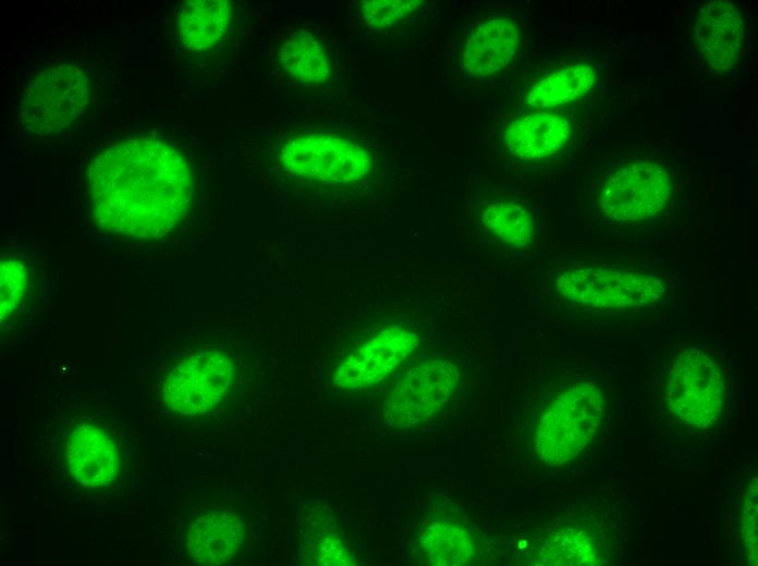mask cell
Listing matches in <instances>:
<instances>
[{
  "instance_id": "obj_13",
  "label": "cell",
  "mask_w": 758,
  "mask_h": 566,
  "mask_svg": "<svg viewBox=\"0 0 758 566\" xmlns=\"http://www.w3.org/2000/svg\"><path fill=\"white\" fill-rule=\"evenodd\" d=\"M519 45L518 28L506 17H491L479 24L464 45V69L476 76H487L505 69Z\"/></svg>"
},
{
  "instance_id": "obj_12",
  "label": "cell",
  "mask_w": 758,
  "mask_h": 566,
  "mask_svg": "<svg viewBox=\"0 0 758 566\" xmlns=\"http://www.w3.org/2000/svg\"><path fill=\"white\" fill-rule=\"evenodd\" d=\"M68 464L80 484L99 488L112 482L120 471V454L112 439L101 428L83 423L68 440Z\"/></svg>"
},
{
  "instance_id": "obj_14",
  "label": "cell",
  "mask_w": 758,
  "mask_h": 566,
  "mask_svg": "<svg viewBox=\"0 0 758 566\" xmlns=\"http://www.w3.org/2000/svg\"><path fill=\"white\" fill-rule=\"evenodd\" d=\"M570 121L560 114L538 112L524 115L504 131L510 152L525 160H542L555 156L567 143Z\"/></svg>"
},
{
  "instance_id": "obj_8",
  "label": "cell",
  "mask_w": 758,
  "mask_h": 566,
  "mask_svg": "<svg viewBox=\"0 0 758 566\" xmlns=\"http://www.w3.org/2000/svg\"><path fill=\"white\" fill-rule=\"evenodd\" d=\"M234 365L223 350L205 349L176 364L162 384L164 405L182 416H199L229 392Z\"/></svg>"
},
{
  "instance_id": "obj_10",
  "label": "cell",
  "mask_w": 758,
  "mask_h": 566,
  "mask_svg": "<svg viewBox=\"0 0 758 566\" xmlns=\"http://www.w3.org/2000/svg\"><path fill=\"white\" fill-rule=\"evenodd\" d=\"M418 343V336L403 327L382 329L344 357L334 370L333 383L347 391L372 386L398 368Z\"/></svg>"
},
{
  "instance_id": "obj_7",
  "label": "cell",
  "mask_w": 758,
  "mask_h": 566,
  "mask_svg": "<svg viewBox=\"0 0 758 566\" xmlns=\"http://www.w3.org/2000/svg\"><path fill=\"white\" fill-rule=\"evenodd\" d=\"M460 381L454 362L442 358L415 365L394 384L383 404L389 426L409 428L433 417L450 402Z\"/></svg>"
},
{
  "instance_id": "obj_1",
  "label": "cell",
  "mask_w": 758,
  "mask_h": 566,
  "mask_svg": "<svg viewBox=\"0 0 758 566\" xmlns=\"http://www.w3.org/2000/svg\"><path fill=\"white\" fill-rule=\"evenodd\" d=\"M87 185L96 223L132 238L163 236L184 219L191 204L185 158L158 139L108 147L93 160Z\"/></svg>"
},
{
  "instance_id": "obj_3",
  "label": "cell",
  "mask_w": 758,
  "mask_h": 566,
  "mask_svg": "<svg viewBox=\"0 0 758 566\" xmlns=\"http://www.w3.org/2000/svg\"><path fill=\"white\" fill-rule=\"evenodd\" d=\"M88 98L89 84L83 71L70 65L48 69L22 96V123L33 134L59 133L81 116Z\"/></svg>"
},
{
  "instance_id": "obj_23",
  "label": "cell",
  "mask_w": 758,
  "mask_h": 566,
  "mask_svg": "<svg viewBox=\"0 0 758 566\" xmlns=\"http://www.w3.org/2000/svg\"><path fill=\"white\" fill-rule=\"evenodd\" d=\"M420 3L419 0H370L360 2L359 11L368 25L381 28L405 19Z\"/></svg>"
},
{
  "instance_id": "obj_17",
  "label": "cell",
  "mask_w": 758,
  "mask_h": 566,
  "mask_svg": "<svg viewBox=\"0 0 758 566\" xmlns=\"http://www.w3.org/2000/svg\"><path fill=\"white\" fill-rule=\"evenodd\" d=\"M595 81L596 71L591 65L565 66L535 83L527 91L525 102L538 109L562 106L586 95Z\"/></svg>"
},
{
  "instance_id": "obj_15",
  "label": "cell",
  "mask_w": 758,
  "mask_h": 566,
  "mask_svg": "<svg viewBox=\"0 0 758 566\" xmlns=\"http://www.w3.org/2000/svg\"><path fill=\"white\" fill-rule=\"evenodd\" d=\"M244 536V525L236 515L213 510L188 525L185 543L191 556L198 563L220 565L236 554Z\"/></svg>"
},
{
  "instance_id": "obj_16",
  "label": "cell",
  "mask_w": 758,
  "mask_h": 566,
  "mask_svg": "<svg viewBox=\"0 0 758 566\" xmlns=\"http://www.w3.org/2000/svg\"><path fill=\"white\" fill-rule=\"evenodd\" d=\"M231 3L227 0H193L182 4L179 34L190 50L212 46L227 30Z\"/></svg>"
},
{
  "instance_id": "obj_5",
  "label": "cell",
  "mask_w": 758,
  "mask_h": 566,
  "mask_svg": "<svg viewBox=\"0 0 758 566\" xmlns=\"http://www.w3.org/2000/svg\"><path fill=\"white\" fill-rule=\"evenodd\" d=\"M281 167L290 174L334 185L355 183L367 175L368 151L345 138L323 134L296 136L280 151Z\"/></svg>"
},
{
  "instance_id": "obj_11",
  "label": "cell",
  "mask_w": 758,
  "mask_h": 566,
  "mask_svg": "<svg viewBox=\"0 0 758 566\" xmlns=\"http://www.w3.org/2000/svg\"><path fill=\"white\" fill-rule=\"evenodd\" d=\"M744 35V16L732 2L716 0L697 13L695 41L698 54L716 70H728L738 60Z\"/></svg>"
},
{
  "instance_id": "obj_19",
  "label": "cell",
  "mask_w": 758,
  "mask_h": 566,
  "mask_svg": "<svg viewBox=\"0 0 758 566\" xmlns=\"http://www.w3.org/2000/svg\"><path fill=\"white\" fill-rule=\"evenodd\" d=\"M279 59L283 70L301 83H320L329 76L327 53L309 33H293L281 46Z\"/></svg>"
},
{
  "instance_id": "obj_24",
  "label": "cell",
  "mask_w": 758,
  "mask_h": 566,
  "mask_svg": "<svg viewBox=\"0 0 758 566\" xmlns=\"http://www.w3.org/2000/svg\"><path fill=\"white\" fill-rule=\"evenodd\" d=\"M743 536L750 564H757V487L748 490L743 515Z\"/></svg>"
},
{
  "instance_id": "obj_21",
  "label": "cell",
  "mask_w": 758,
  "mask_h": 566,
  "mask_svg": "<svg viewBox=\"0 0 758 566\" xmlns=\"http://www.w3.org/2000/svg\"><path fill=\"white\" fill-rule=\"evenodd\" d=\"M595 542L584 531L565 528L549 537L540 551L541 564L587 565L595 561Z\"/></svg>"
},
{
  "instance_id": "obj_20",
  "label": "cell",
  "mask_w": 758,
  "mask_h": 566,
  "mask_svg": "<svg viewBox=\"0 0 758 566\" xmlns=\"http://www.w3.org/2000/svg\"><path fill=\"white\" fill-rule=\"evenodd\" d=\"M481 224L494 237L512 247L531 243L535 225L529 211L512 200H493L481 212Z\"/></svg>"
},
{
  "instance_id": "obj_18",
  "label": "cell",
  "mask_w": 758,
  "mask_h": 566,
  "mask_svg": "<svg viewBox=\"0 0 758 566\" xmlns=\"http://www.w3.org/2000/svg\"><path fill=\"white\" fill-rule=\"evenodd\" d=\"M427 563L435 566H461L473 562L478 547L470 533L459 525L435 522L420 534Z\"/></svg>"
},
{
  "instance_id": "obj_2",
  "label": "cell",
  "mask_w": 758,
  "mask_h": 566,
  "mask_svg": "<svg viewBox=\"0 0 758 566\" xmlns=\"http://www.w3.org/2000/svg\"><path fill=\"white\" fill-rule=\"evenodd\" d=\"M604 398L594 383L572 384L555 395L541 413L534 434L538 456L561 466L582 452L595 436Z\"/></svg>"
},
{
  "instance_id": "obj_4",
  "label": "cell",
  "mask_w": 758,
  "mask_h": 566,
  "mask_svg": "<svg viewBox=\"0 0 758 566\" xmlns=\"http://www.w3.org/2000/svg\"><path fill=\"white\" fill-rule=\"evenodd\" d=\"M554 287L565 299L600 309L649 305L665 292L664 283L658 276L595 267L563 271L555 279Z\"/></svg>"
},
{
  "instance_id": "obj_22",
  "label": "cell",
  "mask_w": 758,
  "mask_h": 566,
  "mask_svg": "<svg viewBox=\"0 0 758 566\" xmlns=\"http://www.w3.org/2000/svg\"><path fill=\"white\" fill-rule=\"evenodd\" d=\"M0 273V311L3 321L14 312L25 292L26 269L16 259L2 258Z\"/></svg>"
},
{
  "instance_id": "obj_6",
  "label": "cell",
  "mask_w": 758,
  "mask_h": 566,
  "mask_svg": "<svg viewBox=\"0 0 758 566\" xmlns=\"http://www.w3.org/2000/svg\"><path fill=\"white\" fill-rule=\"evenodd\" d=\"M725 383L718 362L700 349H687L674 361L667 383L670 409L697 428L712 427L723 407Z\"/></svg>"
},
{
  "instance_id": "obj_9",
  "label": "cell",
  "mask_w": 758,
  "mask_h": 566,
  "mask_svg": "<svg viewBox=\"0 0 758 566\" xmlns=\"http://www.w3.org/2000/svg\"><path fill=\"white\" fill-rule=\"evenodd\" d=\"M672 179L664 167L651 161L628 162L603 183L599 208L615 222H635L663 211L672 194Z\"/></svg>"
},
{
  "instance_id": "obj_25",
  "label": "cell",
  "mask_w": 758,
  "mask_h": 566,
  "mask_svg": "<svg viewBox=\"0 0 758 566\" xmlns=\"http://www.w3.org/2000/svg\"><path fill=\"white\" fill-rule=\"evenodd\" d=\"M317 549L316 562L314 564L330 566H345L353 564L347 550L338 537H323Z\"/></svg>"
}]
</instances>
